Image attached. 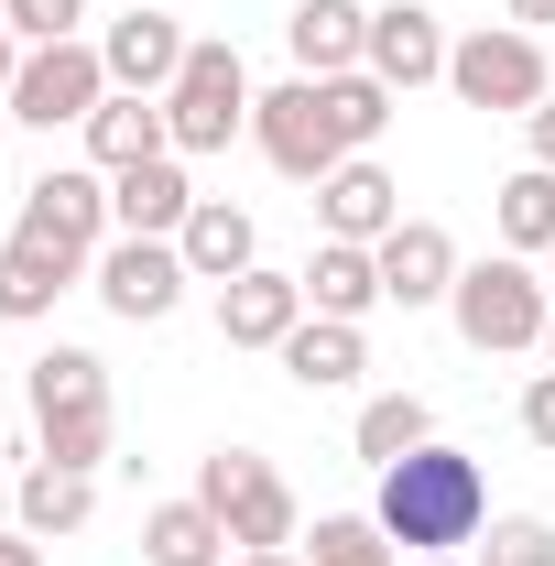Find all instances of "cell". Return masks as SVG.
Wrapping results in <instances>:
<instances>
[{
	"instance_id": "cell-5",
	"label": "cell",
	"mask_w": 555,
	"mask_h": 566,
	"mask_svg": "<svg viewBox=\"0 0 555 566\" xmlns=\"http://www.w3.org/2000/svg\"><path fill=\"white\" fill-rule=\"evenodd\" d=\"M447 316H458V338L480 359H512V349H545V283H534V262L523 251H490V262H469L458 273V294H447Z\"/></svg>"
},
{
	"instance_id": "cell-31",
	"label": "cell",
	"mask_w": 555,
	"mask_h": 566,
	"mask_svg": "<svg viewBox=\"0 0 555 566\" xmlns=\"http://www.w3.org/2000/svg\"><path fill=\"white\" fill-rule=\"evenodd\" d=\"M523 132H534V164H545V175H555V98H545V109H534V120H523Z\"/></svg>"
},
{
	"instance_id": "cell-27",
	"label": "cell",
	"mask_w": 555,
	"mask_h": 566,
	"mask_svg": "<svg viewBox=\"0 0 555 566\" xmlns=\"http://www.w3.org/2000/svg\"><path fill=\"white\" fill-rule=\"evenodd\" d=\"M305 566H404V545H392L370 512H327V523L305 534Z\"/></svg>"
},
{
	"instance_id": "cell-10",
	"label": "cell",
	"mask_w": 555,
	"mask_h": 566,
	"mask_svg": "<svg viewBox=\"0 0 555 566\" xmlns=\"http://www.w3.org/2000/svg\"><path fill=\"white\" fill-rule=\"evenodd\" d=\"M87 283H98V305H109L121 327H164V316L186 305V283H197V273H186L175 240H132V229H121V240L87 262Z\"/></svg>"
},
{
	"instance_id": "cell-6",
	"label": "cell",
	"mask_w": 555,
	"mask_h": 566,
	"mask_svg": "<svg viewBox=\"0 0 555 566\" xmlns=\"http://www.w3.org/2000/svg\"><path fill=\"white\" fill-rule=\"evenodd\" d=\"M447 87H458L469 109H501V120H534V109L555 98L545 33H523V22H480V33H458V44H447Z\"/></svg>"
},
{
	"instance_id": "cell-15",
	"label": "cell",
	"mask_w": 555,
	"mask_h": 566,
	"mask_svg": "<svg viewBox=\"0 0 555 566\" xmlns=\"http://www.w3.org/2000/svg\"><path fill=\"white\" fill-rule=\"evenodd\" d=\"M316 229H327V240H359V251H370V240H392V229H404V186H392V175H381L370 153H348L338 175L316 186Z\"/></svg>"
},
{
	"instance_id": "cell-28",
	"label": "cell",
	"mask_w": 555,
	"mask_h": 566,
	"mask_svg": "<svg viewBox=\"0 0 555 566\" xmlns=\"http://www.w3.org/2000/svg\"><path fill=\"white\" fill-rule=\"evenodd\" d=\"M480 566H555V523H545V512H501V523H480Z\"/></svg>"
},
{
	"instance_id": "cell-36",
	"label": "cell",
	"mask_w": 555,
	"mask_h": 566,
	"mask_svg": "<svg viewBox=\"0 0 555 566\" xmlns=\"http://www.w3.org/2000/svg\"><path fill=\"white\" fill-rule=\"evenodd\" d=\"M415 566H469V556H415Z\"/></svg>"
},
{
	"instance_id": "cell-17",
	"label": "cell",
	"mask_w": 555,
	"mask_h": 566,
	"mask_svg": "<svg viewBox=\"0 0 555 566\" xmlns=\"http://www.w3.org/2000/svg\"><path fill=\"white\" fill-rule=\"evenodd\" d=\"M283 44H294V76H348L370 55V0H294Z\"/></svg>"
},
{
	"instance_id": "cell-1",
	"label": "cell",
	"mask_w": 555,
	"mask_h": 566,
	"mask_svg": "<svg viewBox=\"0 0 555 566\" xmlns=\"http://www.w3.org/2000/svg\"><path fill=\"white\" fill-rule=\"evenodd\" d=\"M370 523L404 545V556H469L490 523V480L469 447H447V436H425L415 458H392L381 469V501H370Z\"/></svg>"
},
{
	"instance_id": "cell-38",
	"label": "cell",
	"mask_w": 555,
	"mask_h": 566,
	"mask_svg": "<svg viewBox=\"0 0 555 566\" xmlns=\"http://www.w3.org/2000/svg\"><path fill=\"white\" fill-rule=\"evenodd\" d=\"M545 262H555V251H545Z\"/></svg>"
},
{
	"instance_id": "cell-25",
	"label": "cell",
	"mask_w": 555,
	"mask_h": 566,
	"mask_svg": "<svg viewBox=\"0 0 555 566\" xmlns=\"http://www.w3.org/2000/svg\"><path fill=\"white\" fill-rule=\"evenodd\" d=\"M490 229H501V251H555V175L545 164H523V175H501L490 186Z\"/></svg>"
},
{
	"instance_id": "cell-7",
	"label": "cell",
	"mask_w": 555,
	"mask_h": 566,
	"mask_svg": "<svg viewBox=\"0 0 555 566\" xmlns=\"http://www.w3.org/2000/svg\"><path fill=\"white\" fill-rule=\"evenodd\" d=\"M164 132L175 153L197 164V153H229V142L251 132V66H240V44H197L186 76L164 87Z\"/></svg>"
},
{
	"instance_id": "cell-14",
	"label": "cell",
	"mask_w": 555,
	"mask_h": 566,
	"mask_svg": "<svg viewBox=\"0 0 555 566\" xmlns=\"http://www.w3.org/2000/svg\"><path fill=\"white\" fill-rule=\"evenodd\" d=\"M370 262H381V294H392L404 316H415V305H447L458 273H469V262H458V240H447L436 218H404L392 240H370Z\"/></svg>"
},
{
	"instance_id": "cell-9",
	"label": "cell",
	"mask_w": 555,
	"mask_h": 566,
	"mask_svg": "<svg viewBox=\"0 0 555 566\" xmlns=\"http://www.w3.org/2000/svg\"><path fill=\"white\" fill-rule=\"evenodd\" d=\"M11 229L44 240V251H66V262H98V251L121 240V218H109V175H98V164H55V175H33Z\"/></svg>"
},
{
	"instance_id": "cell-12",
	"label": "cell",
	"mask_w": 555,
	"mask_h": 566,
	"mask_svg": "<svg viewBox=\"0 0 555 566\" xmlns=\"http://www.w3.org/2000/svg\"><path fill=\"white\" fill-rule=\"evenodd\" d=\"M359 66L381 76L392 98H404V87H436V76H447V22H436L425 0H370V55H359Z\"/></svg>"
},
{
	"instance_id": "cell-8",
	"label": "cell",
	"mask_w": 555,
	"mask_h": 566,
	"mask_svg": "<svg viewBox=\"0 0 555 566\" xmlns=\"http://www.w3.org/2000/svg\"><path fill=\"white\" fill-rule=\"evenodd\" d=\"M109 98V66H98V44L76 33V44H22V76H11V120L22 132H87V109Z\"/></svg>"
},
{
	"instance_id": "cell-18",
	"label": "cell",
	"mask_w": 555,
	"mask_h": 566,
	"mask_svg": "<svg viewBox=\"0 0 555 566\" xmlns=\"http://www.w3.org/2000/svg\"><path fill=\"white\" fill-rule=\"evenodd\" d=\"M153 153H175V132H164V98L109 87V98L87 109V164H98V175H132V164H153Z\"/></svg>"
},
{
	"instance_id": "cell-34",
	"label": "cell",
	"mask_w": 555,
	"mask_h": 566,
	"mask_svg": "<svg viewBox=\"0 0 555 566\" xmlns=\"http://www.w3.org/2000/svg\"><path fill=\"white\" fill-rule=\"evenodd\" d=\"M512 22H523V33H545V22H555V0H512Z\"/></svg>"
},
{
	"instance_id": "cell-32",
	"label": "cell",
	"mask_w": 555,
	"mask_h": 566,
	"mask_svg": "<svg viewBox=\"0 0 555 566\" xmlns=\"http://www.w3.org/2000/svg\"><path fill=\"white\" fill-rule=\"evenodd\" d=\"M11 76H22V33H11V11H0V98H11Z\"/></svg>"
},
{
	"instance_id": "cell-26",
	"label": "cell",
	"mask_w": 555,
	"mask_h": 566,
	"mask_svg": "<svg viewBox=\"0 0 555 566\" xmlns=\"http://www.w3.org/2000/svg\"><path fill=\"white\" fill-rule=\"evenodd\" d=\"M425 436H436V403H425V392H370V403H359V458H370V469L415 458Z\"/></svg>"
},
{
	"instance_id": "cell-33",
	"label": "cell",
	"mask_w": 555,
	"mask_h": 566,
	"mask_svg": "<svg viewBox=\"0 0 555 566\" xmlns=\"http://www.w3.org/2000/svg\"><path fill=\"white\" fill-rule=\"evenodd\" d=\"M0 566H44V545L33 534H0Z\"/></svg>"
},
{
	"instance_id": "cell-21",
	"label": "cell",
	"mask_w": 555,
	"mask_h": 566,
	"mask_svg": "<svg viewBox=\"0 0 555 566\" xmlns=\"http://www.w3.org/2000/svg\"><path fill=\"white\" fill-rule=\"evenodd\" d=\"M273 359H283V381H294V392H348V381L370 370V338H359V327H338V316H305Z\"/></svg>"
},
{
	"instance_id": "cell-3",
	"label": "cell",
	"mask_w": 555,
	"mask_h": 566,
	"mask_svg": "<svg viewBox=\"0 0 555 566\" xmlns=\"http://www.w3.org/2000/svg\"><path fill=\"white\" fill-rule=\"evenodd\" d=\"M251 142H262V164L273 175H294V186H327L348 153V120H338V87L327 76H283L273 98H251Z\"/></svg>"
},
{
	"instance_id": "cell-37",
	"label": "cell",
	"mask_w": 555,
	"mask_h": 566,
	"mask_svg": "<svg viewBox=\"0 0 555 566\" xmlns=\"http://www.w3.org/2000/svg\"><path fill=\"white\" fill-rule=\"evenodd\" d=\"M545 359H555V316H545Z\"/></svg>"
},
{
	"instance_id": "cell-19",
	"label": "cell",
	"mask_w": 555,
	"mask_h": 566,
	"mask_svg": "<svg viewBox=\"0 0 555 566\" xmlns=\"http://www.w3.org/2000/svg\"><path fill=\"white\" fill-rule=\"evenodd\" d=\"M175 251H186L197 283H240L262 262V229H251V208H229V197H197V218L175 229Z\"/></svg>"
},
{
	"instance_id": "cell-24",
	"label": "cell",
	"mask_w": 555,
	"mask_h": 566,
	"mask_svg": "<svg viewBox=\"0 0 555 566\" xmlns=\"http://www.w3.org/2000/svg\"><path fill=\"white\" fill-rule=\"evenodd\" d=\"M142 556H153V566H229V523H218L197 491L153 501V512H142Z\"/></svg>"
},
{
	"instance_id": "cell-11",
	"label": "cell",
	"mask_w": 555,
	"mask_h": 566,
	"mask_svg": "<svg viewBox=\"0 0 555 566\" xmlns=\"http://www.w3.org/2000/svg\"><path fill=\"white\" fill-rule=\"evenodd\" d=\"M186 55H197V33H186L175 11H153V0H132V11L98 33V66H109V87H132V98H164V87L186 76Z\"/></svg>"
},
{
	"instance_id": "cell-13",
	"label": "cell",
	"mask_w": 555,
	"mask_h": 566,
	"mask_svg": "<svg viewBox=\"0 0 555 566\" xmlns=\"http://www.w3.org/2000/svg\"><path fill=\"white\" fill-rule=\"evenodd\" d=\"M294 327H305V273L251 262L240 283H218V338H229V349H283Z\"/></svg>"
},
{
	"instance_id": "cell-22",
	"label": "cell",
	"mask_w": 555,
	"mask_h": 566,
	"mask_svg": "<svg viewBox=\"0 0 555 566\" xmlns=\"http://www.w3.org/2000/svg\"><path fill=\"white\" fill-rule=\"evenodd\" d=\"M76 273H87V262H66V251H44V240L11 229V240H0V316H11V327H44Z\"/></svg>"
},
{
	"instance_id": "cell-20",
	"label": "cell",
	"mask_w": 555,
	"mask_h": 566,
	"mask_svg": "<svg viewBox=\"0 0 555 566\" xmlns=\"http://www.w3.org/2000/svg\"><path fill=\"white\" fill-rule=\"evenodd\" d=\"M370 305H392V294H381V262H370L359 240H316V262H305V316H338V327H359Z\"/></svg>"
},
{
	"instance_id": "cell-29",
	"label": "cell",
	"mask_w": 555,
	"mask_h": 566,
	"mask_svg": "<svg viewBox=\"0 0 555 566\" xmlns=\"http://www.w3.org/2000/svg\"><path fill=\"white\" fill-rule=\"evenodd\" d=\"M0 11L22 44H76V22H87V0H0Z\"/></svg>"
},
{
	"instance_id": "cell-4",
	"label": "cell",
	"mask_w": 555,
	"mask_h": 566,
	"mask_svg": "<svg viewBox=\"0 0 555 566\" xmlns=\"http://www.w3.org/2000/svg\"><path fill=\"white\" fill-rule=\"evenodd\" d=\"M197 501L229 523V545H240V556H262V545H305L294 480H283L262 447H208V458H197Z\"/></svg>"
},
{
	"instance_id": "cell-2",
	"label": "cell",
	"mask_w": 555,
	"mask_h": 566,
	"mask_svg": "<svg viewBox=\"0 0 555 566\" xmlns=\"http://www.w3.org/2000/svg\"><path fill=\"white\" fill-rule=\"evenodd\" d=\"M22 403H33V458H55V469H109L121 403H109V359L98 349H44L22 370Z\"/></svg>"
},
{
	"instance_id": "cell-35",
	"label": "cell",
	"mask_w": 555,
	"mask_h": 566,
	"mask_svg": "<svg viewBox=\"0 0 555 566\" xmlns=\"http://www.w3.org/2000/svg\"><path fill=\"white\" fill-rule=\"evenodd\" d=\"M240 566H305V556H294V545H262V556H240Z\"/></svg>"
},
{
	"instance_id": "cell-30",
	"label": "cell",
	"mask_w": 555,
	"mask_h": 566,
	"mask_svg": "<svg viewBox=\"0 0 555 566\" xmlns=\"http://www.w3.org/2000/svg\"><path fill=\"white\" fill-rule=\"evenodd\" d=\"M523 436L555 458V370H534V381H523Z\"/></svg>"
},
{
	"instance_id": "cell-23",
	"label": "cell",
	"mask_w": 555,
	"mask_h": 566,
	"mask_svg": "<svg viewBox=\"0 0 555 566\" xmlns=\"http://www.w3.org/2000/svg\"><path fill=\"white\" fill-rule=\"evenodd\" d=\"M11 501H22V534H33V545H55V534H87V512H98V469H55V458H33Z\"/></svg>"
},
{
	"instance_id": "cell-16",
	"label": "cell",
	"mask_w": 555,
	"mask_h": 566,
	"mask_svg": "<svg viewBox=\"0 0 555 566\" xmlns=\"http://www.w3.org/2000/svg\"><path fill=\"white\" fill-rule=\"evenodd\" d=\"M109 218L132 229V240H175L186 218H197V175H186V153H153L132 175H109Z\"/></svg>"
}]
</instances>
